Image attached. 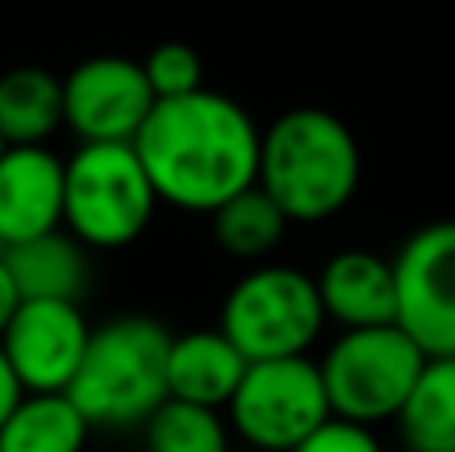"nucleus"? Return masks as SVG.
Masks as SVG:
<instances>
[{
    "mask_svg": "<svg viewBox=\"0 0 455 452\" xmlns=\"http://www.w3.org/2000/svg\"><path fill=\"white\" fill-rule=\"evenodd\" d=\"M160 205L212 216L259 173V125L240 101L200 88L156 101L132 141Z\"/></svg>",
    "mask_w": 455,
    "mask_h": 452,
    "instance_id": "f257e3e1",
    "label": "nucleus"
},
{
    "mask_svg": "<svg viewBox=\"0 0 455 452\" xmlns=\"http://www.w3.org/2000/svg\"><path fill=\"white\" fill-rule=\"evenodd\" d=\"M363 157L352 128L328 109H288L259 128L256 184L291 224H320L360 192Z\"/></svg>",
    "mask_w": 455,
    "mask_h": 452,
    "instance_id": "f03ea898",
    "label": "nucleus"
},
{
    "mask_svg": "<svg viewBox=\"0 0 455 452\" xmlns=\"http://www.w3.org/2000/svg\"><path fill=\"white\" fill-rule=\"evenodd\" d=\"M168 333L152 317H112L88 336L68 384L72 405L92 429H140L168 400Z\"/></svg>",
    "mask_w": 455,
    "mask_h": 452,
    "instance_id": "7ed1b4c3",
    "label": "nucleus"
},
{
    "mask_svg": "<svg viewBox=\"0 0 455 452\" xmlns=\"http://www.w3.org/2000/svg\"><path fill=\"white\" fill-rule=\"evenodd\" d=\"M156 205V189L132 144H80L64 160V232L88 253L140 240Z\"/></svg>",
    "mask_w": 455,
    "mask_h": 452,
    "instance_id": "20e7f679",
    "label": "nucleus"
},
{
    "mask_svg": "<svg viewBox=\"0 0 455 452\" xmlns=\"http://www.w3.org/2000/svg\"><path fill=\"white\" fill-rule=\"evenodd\" d=\"M323 304L315 293V277L291 264H251L220 304V333L243 352L248 365L256 360L307 357L320 341Z\"/></svg>",
    "mask_w": 455,
    "mask_h": 452,
    "instance_id": "39448f33",
    "label": "nucleus"
},
{
    "mask_svg": "<svg viewBox=\"0 0 455 452\" xmlns=\"http://www.w3.org/2000/svg\"><path fill=\"white\" fill-rule=\"evenodd\" d=\"M315 365L331 416L376 429L400 416L427 357L400 325H384L339 333Z\"/></svg>",
    "mask_w": 455,
    "mask_h": 452,
    "instance_id": "423d86ee",
    "label": "nucleus"
},
{
    "mask_svg": "<svg viewBox=\"0 0 455 452\" xmlns=\"http://www.w3.org/2000/svg\"><path fill=\"white\" fill-rule=\"evenodd\" d=\"M228 429L251 452L299 448L331 416L320 365L312 357H283L248 365L235 397L224 408Z\"/></svg>",
    "mask_w": 455,
    "mask_h": 452,
    "instance_id": "0eeeda50",
    "label": "nucleus"
},
{
    "mask_svg": "<svg viewBox=\"0 0 455 452\" xmlns=\"http://www.w3.org/2000/svg\"><path fill=\"white\" fill-rule=\"evenodd\" d=\"M395 325L424 357H455V221L416 229L392 256Z\"/></svg>",
    "mask_w": 455,
    "mask_h": 452,
    "instance_id": "6e6552de",
    "label": "nucleus"
},
{
    "mask_svg": "<svg viewBox=\"0 0 455 452\" xmlns=\"http://www.w3.org/2000/svg\"><path fill=\"white\" fill-rule=\"evenodd\" d=\"M60 88L64 128H72L80 144H132L156 109L148 77L132 56H88L60 80Z\"/></svg>",
    "mask_w": 455,
    "mask_h": 452,
    "instance_id": "1a4fd4ad",
    "label": "nucleus"
},
{
    "mask_svg": "<svg viewBox=\"0 0 455 452\" xmlns=\"http://www.w3.org/2000/svg\"><path fill=\"white\" fill-rule=\"evenodd\" d=\"M92 325L80 304L68 301H20L16 317L0 333L8 365L24 392H68L84 360Z\"/></svg>",
    "mask_w": 455,
    "mask_h": 452,
    "instance_id": "9d476101",
    "label": "nucleus"
},
{
    "mask_svg": "<svg viewBox=\"0 0 455 452\" xmlns=\"http://www.w3.org/2000/svg\"><path fill=\"white\" fill-rule=\"evenodd\" d=\"M64 229V160L48 144L0 152V248Z\"/></svg>",
    "mask_w": 455,
    "mask_h": 452,
    "instance_id": "9b49d317",
    "label": "nucleus"
},
{
    "mask_svg": "<svg viewBox=\"0 0 455 452\" xmlns=\"http://www.w3.org/2000/svg\"><path fill=\"white\" fill-rule=\"evenodd\" d=\"M323 317L339 333L395 325V269L371 248H344L315 277Z\"/></svg>",
    "mask_w": 455,
    "mask_h": 452,
    "instance_id": "f8f14e48",
    "label": "nucleus"
},
{
    "mask_svg": "<svg viewBox=\"0 0 455 452\" xmlns=\"http://www.w3.org/2000/svg\"><path fill=\"white\" fill-rule=\"evenodd\" d=\"M243 373H248V360L220 328H196V333L172 336L168 344V397L172 400L224 413Z\"/></svg>",
    "mask_w": 455,
    "mask_h": 452,
    "instance_id": "ddd939ff",
    "label": "nucleus"
},
{
    "mask_svg": "<svg viewBox=\"0 0 455 452\" xmlns=\"http://www.w3.org/2000/svg\"><path fill=\"white\" fill-rule=\"evenodd\" d=\"M4 264L16 280L20 301H68L80 304L88 280H92V264H88V248L64 229L44 232L36 240L0 248Z\"/></svg>",
    "mask_w": 455,
    "mask_h": 452,
    "instance_id": "4468645a",
    "label": "nucleus"
},
{
    "mask_svg": "<svg viewBox=\"0 0 455 452\" xmlns=\"http://www.w3.org/2000/svg\"><path fill=\"white\" fill-rule=\"evenodd\" d=\"M64 128L60 77L36 64H20L0 77V141L48 144Z\"/></svg>",
    "mask_w": 455,
    "mask_h": 452,
    "instance_id": "2eb2a0df",
    "label": "nucleus"
},
{
    "mask_svg": "<svg viewBox=\"0 0 455 452\" xmlns=\"http://www.w3.org/2000/svg\"><path fill=\"white\" fill-rule=\"evenodd\" d=\"M92 424L68 392H24L0 424V452H84Z\"/></svg>",
    "mask_w": 455,
    "mask_h": 452,
    "instance_id": "dca6fc26",
    "label": "nucleus"
},
{
    "mask_svg": "<svg viewBox=\"0 0 455 452\" xmlns=\"http://www.w3.org/2000/svg\"><path fill=\"white\" fill-rule=\"evenodd\" d=\"M395 424L403 452H455V357H427Z\"/></svg>",
    "mask_w": 455,
    "mask_h": 452,
    "instance_id": "f3484780",
    "label": "nucleus"
},
{
    "mask_svg": "<svg viewBox=\"0 0 455 452\" xmlns=\"http://www.w3.org/2000/svg\"><path fill=\"white\" fill-rule=\"evenodd\" d=\"M288 224L291 221L280 213V205L259 184H251L212 213V237L232 261L267 264V256L280 248Z\"/></svg>",
    "mask_w": 455,
    "mask_h": 452,
    "instance_id": "a211bd4d",
    "label": "nucleus"
},
{
    "mask_svg": "<svg viewBox=\"0 0 455 452\" xmlns=\"http://www.w3.org/2000/svg\"><path fill=\"white\" fill-rule=\"evenodd\" d=\"M140 429L148 452H232V429L220 408L168 397Z\"/></svg>",
    "mask_w": 455,
    "mask_h": 452,
    "instance_id": "6ab92c4d",
    "label": "nucleus"
},
{
    "mask_svg": "<svg viewBox=\"0 0 455 452\" xmlns=\"http://www.w3.org/2000/svg\"><path fill=\"white\" fill-rule=\"evenodd\" d=\"M148 88L156 101H176V96H192L204 88V61L192 44L184 40H164L140 61Z\"/></svg>",
    "mask_w": 455,
    "mask_h": 452,
    "instance_id": "aec40b11",
    "label": "nucleus"
},
{
    "mask_svg": "<svg viewBox=\"0 0 455 452\" xmlns=\"http://www.w3.org/2000/svg\"><path fill=\"white\" fill-rule=\"evenodd\" d=\"M291 452H384V445H379L376 429H363V424L328 416L304 445L291 448Z\"/></svg>",
    "mask_w": 455,
    "mask_h": 452,
    "instance_id": "412c9836",
    "label": "nucleus"
},
{
    "mask_svg": "<svg viewBox=\"0 0 455 452\" xmlns=\"http://www.w3.org/2000/svg\"><path fill=\"white\" fill-rule=\"evenodd\" d=\"M20 397H24V389H20V381H16L12 365H8L4 349H0V424L12 416V408L20 405Z\"/></svg>",
    "mask_w": 455,
    "mask_h": 452,
    "instance_id": "4be33fe9",
    "label": "nucleus"
},
{
    "mask_svg": "<svg viewBox=\"0 0 455 452\" xmlns=\"http://www.w3.org/2000/svg\"><path fill=\"white\" fill-rule=\"evenodd\" d=\"M16 309H20V293H16V280L4 264V253H0V333H4L8 320L16 317Z\"/></svg>",
    "mask_w": 455,
    "mask_h": 452,
    "instance_id": "5701e85b",
    "label": "nucleus"
},
{
    "mask_svg": "<svg viewBox=\"0 0 455 452\" xmlns=\"http://www.w3.org/2000/svg\"><path fill=\"white\" fill-rule=\"evenodd\" d=\"M232 452H251V448H232Z\"/></svg>",
    "mask_w": 455,
    "mask_h": 452,
    "instance_id": "b1692460",
    "label": "nucleus"
},
{
    "mask_svg": "<svg viewBox=\"0 0 455 452\" xmlns=\"http://www.w3.org/2000/svg\"><path fill=\"white\" fill-rule=\"evenodd\" d=\"M0 152H4V141H0Z\"/></svg>",
    "mask_w": 455,
    "mask_h": 452,
    "instance_id": "393cba45",
    "label": "nucleus"
}]
</instances>
